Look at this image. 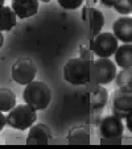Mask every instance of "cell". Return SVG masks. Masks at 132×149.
I'll list each match as a JSON object with an SVG mask.
<instances>
[{
    "instance_id": "1",
    "label": "cell",
    "mask_w": 132,
    "mask_h": 149,
    "mask_svg": "<svg viewBox=\"0 0 132 149\" xmlns=\"http://www.w3.org/2000/svg\"><path fill=\"white\" fill-rule=\"evenodd\" d=\"M93 62L83 58H71L64 66V79L74 86H83L91 81Z\"/></svg>"
},
{
    "instance_id": "2",
    "label": "cell",
    "mask_w": 132,
    "mask_h": 149,
    "mask_svg": "<svg viewBox=\"0 0 132 149\" xmlns=\"http://www.w3.org/2000/svg\"><path fill=\"white\" fill-rule=\"evenodd\" d=\"M24 102L33 107L36 111L45 110L52 100V90L46 83L41 81H33L27 84L23 93Z\"/></svg>"
},
{
    "instance_id": "3",
    "label": "cell",
    "mask_w": 132,
    "mask_h": 149,
    "mask_svg": "<svg viewBox=\"0 0 132 149\" xmlns=\"http://www.w3.org/2000/svg\"><path fill=\"white\" fill-rule=\"evenodd\" d=\"M37 119L36 110L29 104H19L15 106L7 115V124L13 130L25 131L31 128Z\"/></svg>"
},
{
    "instance_id": "4",
    "label": "cell",
    "mask_w": 132,
    "mask_h": 149,
    "mask_svg": "<svg viewBox=\"0 0 132 149\" xmlns=\"http://www.w3.org/2000/svg\"><path fill=\"white\" fill-rule=\"evenodd\" d=\"M119 40L114 33L110 32H101L90 42V48L98 58H110L114 56L116 49L119 48Z\"/></svg>"
},
{
    "instance_id": "5",
    "label": "cell",
    "mask_w": 132,
    "mask_h": 149,
    "mask_svg": "<svg viewBox=\"0 0 132 149\" xmlns=\"http://www.w3.org/2000/svg\"><path fill=\"white\" fill-rule=\"evenodd\" d=\"M12 79L19 84H29L34 81L37 74V66L34 61L29 57H20L12 65Z\"/></svg>"
},
{
    "instance_id": "6",
    "label": "cell",
    "mask_w": 132,
    "mask_h": 149,
    "mask_svg": "<svg viewBox=\"0 0 132 149\" xmlns=\"http://www.w3.org/2000/svg\"><path fill=\"white\" fill-rule=\"evenodd\" d=\"M112 115L126 119L132 111V86L118 87L112 95Z\"/></svg>"
},
{
    "instance_id": "7",
    "label": "cell",
    "mask_w": 132,
    "mask_h": 149,
    "mask_svg": "<svg viewBox=\"0 0 132 149\" xmlns=\"http://www.w3.org/2000/svg\"><path fill=\"white\" fill-rule=\"evenodd\" d=\"M116 63L110 58H98L93 61V79L98 84H108L116 78Z\"/></svg>"
},
{
    "instance_id": "8",
    "label": "cell",
    "mask_w": 132,
    "mask_h": 149,
    "mask_svg": "<svg viewBox=\"0 0 132 149\" xmlns=\"http://www.w3.org/2000/svg\"><path fill=\"white\" fill-rule=\"evenodd\" d=\"M124 132V124L115 115L104 116L99 123V133L102 137H119Z\"/></svg>"
},
{
    "instance_id": "9",
    "label": "cell",
    "mask_w": 132,
    "mask_h": 149,
    "mask_svg": "<svg viewBox=\"0 0 132 149\" xmlns=\"http://www.w3.org/2000/svg\"><path fill=\"white\" fill-rule=\"evenodd\" d=\"M52 131L46 124L37 123L29 128V133L27 136V145H48L50 143Z\"/></svg>"
},
{
    "instance_id": "10",
    "label": "cell",
    "mask_w": 132,
    "mask_h": 149,
    "mask_svg": "<svg viewBox=\"0 0 132 149\" xmlns=\"http://www.w3.org/2000/svg\"><path fill=\"white\" fill-rule=\"evenodd\" d=\"M112 32L119 41L132 44V17L122 16L112 24Z\"/></svg>"
},
{
    "instance_id": "11",
    "label": "cell",
    "mask_w": 132,
    "mask_h": 149,
    "mask_svg": "<svg viewBox=\"0 0 132 149\" xmlns=\"http://www.w3.org/2000/svg\"><path fill=\"white\" fill-rule=\"evenodd\" d=\"M11 7L19 19H28L37 13L38 0H12Z\"/></svg>"
},
{
    "instance_id": "12",
    "label": "cell",
    "mask_w": 132,
    "mask_h": 149,
    "mask_svg": "<svg viewBox=\"0 0 132 149\" xmlns=\"http://www.w3.org/2000/svg\"><path fill=\"white\" fill-rule=\"evenodd\" d=\"M68 143L73 145H89L90 144V131L87 125L74 127L68 133Z\"/></svg>"
},
{
    "instance_id": "13",
    "label": "cell",
    "mask_w": 132,
    "mask_h": 149,
    "mask_svg": "<svg viewBox=\"0 0 132 149\" xmlns=\"http://www.w3.org/2000/svg\"><path fill=\"white\" fill-rule=\"evenodd\" d=\"M108 100V91L106 87H103L102 84H95L94 90L89 95V102L90 106L94 110H102L107 104Z\"/></svg>"
},
{
    "instance_id": "14",
    "label": "cell",
    "mask_w": 132,
    "mask_h": 149,
    "mask_svg": "<svg viewBox=\"0 0 132 149\" xmlns=\"http://www.w3.org/2000/svg\"><path fill=\"white\" fill-rule=\"evenodd\" d=\"M115 63L120 69L132 68V44H123L115 52Z\"/></svg>"
},
{
    "instance_id": "15",
    "label": "cell",
    "mask_w": 132,
    "mask_h": 149,
    "mask_svg": "<svg viewBox=\"0 0 132 149\" xmlns=\"http://www.w3.org/2000/svg\"><path fill=\"white\" fill-rule=\"evenodd\" d=\"M17 15L12 9V7L3 6L0 7V31L8 32L16 25Z\"/></svg>"
},
{
    "instance_id": "16",
    "label": "cell",
    "mask_w": 132,
    "mask_h": 149,
    "mask_svg": "<svg viewBox=\"0 0 132 149\" xmlns=\"http://www.w3.org/2000/svg\"><path fill=\"white\" fill-rule=\"evenodd\" d=\"M89 21H90V33H91V40L95 36H98L101 33L102 28L104 25V16L99 9L96 8H91L90 9V17H89Z\"/></svg>"
},
{
    "instance_id": "17",
    "label": "cell",
    "mask_w": 132,
    "mask_h": 149,
    "mask_svg": "<svg viewBox=\"0 0 132 149\" xmlns=\"http://www.w3.org/2000/svg\"><path fill=\"white\" fill-rule=\"evenodd\" d=\"M16 106V95L11 88L0 87V111L9 112Z\"/></svg>"
},
{
    "instance_id": "18",
    "label": "cell",
    "mask_w": 132,
    "mask_h": 149,
    "mask_svg": "<svg viewBox=\"0 0 132 149\" xmlns=\"http://www.w3.org/2000/svg\"><path fill=\"white\" fill-rule=\"evenodd\" d=\"M116 87H124V86H132V68L122 69L115 78Z\"/></svg>"
},
{
    "instance_id": "19",
    "label": "cell",
    "mask_w": 132,
    "mask_h": 149,
    "mask_svg": "<svg viewBox=\"0 0 132 149\" xmlns=\"http://www.w3.org/2000/svg\"><path fill=\"white\" fill-rule=\"evenodd\" d=\"M114 8L123 16L132 13V0H115Z\"/></svg>"
},
{
    "instance_id": "20",
    "label": "cell",
    "mask_w": 132,
    "mask_h": 149,
    "mask_svg": "<svg viewBox=\"0 0 132 149\" xmlns=\"http://www.w3.org/2000/svg\"><path fill=\"white\" fill-rule=\"evenodd\" d=\"M58 4L62 7L64 9H68V11H73L77 9L83 4L85 0H57Z\"/></svg>"
},
{
    "instance_id": "21",
    "label": "cell",
    "mask_w": 132,
    "mask_h": 149,
    "mask_svg": "<svg viewBox=\"0 0 132 149\" xmlns=\"http://www.w3.org/2000/svg\"><path fill=\"white\" fill-rule=\"evenodd\" d=\"M79 56H81V58L87 59V61H94V52L91 50V48L81 45L79 46Z\"/></svg>"
},
{
    "instance_id": "22",
    "label": "cell",
    "mask_w": 132,
    "mask_h": 149,
    "mask_svg": "<svg viewBox=\"0 0 132 149\" xmlns=\"http://www.w3.org/2000/svg\"><path fill=\"white\" fill-rule=\"evenodd\" d=\"M101 144H114V145H119V144H122V136H119V137H102Z\"/></svg>"
},
{
    "instance_id": "23",
    "label": "cell",
    "mask_w": 132,
    "mask_h": 149,
    "mask_svg": "<svg viewBox=\"0 0 132 149\" xmlns=\"http://www.w3.org/2000/svg\"><path fill=\"white\" fill-rule=\"evenodd\" d=\"M6 125H7V116L4 115L3 111H0V132L4 130Z\"/></svg>"
},
{
    "instance_id": "24",
    "label": "cell",
    "mask_w": 132,
    "mask_h": 149,
    "mask_svg": "<svg viewBox=\"0 0 132 149\" xmlns=\"http://www.w3.org/2000/svg\"><path fill=\"white\" fill-rule=\"evenodd\" d=\"M126 127L128 128L129 132H132V111L129 112V115L126 118Z\"/></svg>"
},
{
    "instance_id": "25",
    "label": "cell",
    "mask_w": 132,
    "mask_h": 149,
    "mask_svg": "<svg viewBox=\"0 0 132 149\" xmlns=\"http://www.w3.org/2000/svg\"><path fill=\"white\" fill-rule=\"evenodd\" d=\"M101 1L106 7H114V4H115V0H101Z\"/></svg>"
},
{
    "instance_id": "26",
    "label": "cell",
    "mask_w": 132,
    "mask_h": 149,
    "mask_svg": "<svg viewBox=\"0 0 132 149\" xmlns=\"http://www.w3.org/2000/svg\"><path fill=\"white\" fill-rule=\"evenodd\" d=\"M3 44H4V36H3V33H1V31H0V48L3 46Z\"/></svg>"
},
{
    "instance_id": "27",
    "label": "cell",
    "mask_w": 132,
    "mask_h": 149,
    "mask_svg": "<svg viewBox=\"0 0 132 149\" xmlns=\"http://www.w3.org/2000/svg\"><path fill=\"white\" fill-rule=\"evenodd\" d=\"M4 1H6V0H0V7L4 6Z\"/></svg>"
},
{
    "instance_id": "28",
    "label": "cell",
    "mask_w": 132,
    "mask_h": 149,
    "mask_svg": "<svg viewBox=\"0 0 132 149\" xmlns=\"http://www.w3.org/2000/svg\"><path fill=\"white\" fill-rule=\"evenodd\" d=\"M38 1H42V3H49L50 0H38Z\"/></svg>"
}]
</instances>
